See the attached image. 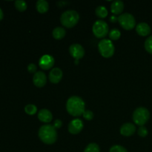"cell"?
<instances>
[{
	"mask_svg": "<svg viewBox=\"0 0 152 152\" xmlns=\"http://www.w3.org/2000/svg\"><path fill=\"white\" fill-rule=\"evenodd\" d=\"M86 108V104L81 97L73 96L66 102V110L70 115L73 117H80L83 115Z\"/></svg>",
	"mask_w": 152,
	"mask_h": 152,
	"instance_id": "cell-1",
	"label": "cell"
},
{
	"mask_svg": "<svg viewBox=\"0 0 152 152\" xmlns=\"http://www.w3.org/2000/svg\"><path fill=\"white\" fill-rule=\"evenodd\" d=\"M39 137L47 145L53 144L57 140V132L53 125H44L39 130Z\"/></svg>",
	"mask_w": 152,
	"mask_h": 152,
	"instance_id": "cell-2",
	"label": "cell"
},
{
	"mask_svg": "<svg viewBox=\"0 0 152 152\" xmlns=\"http://www.w3.org/2000/svg\"><path fill=\"white\" fill-rule=\"evenodd\" d=\"M80 20V15L76 10H70L64 12L60 17V22L65 28H71L75 26Z\"/></svg>",
	"mask_w": 152,
	"mask_h": 152,
	"instance_id": "cell-3",
	"label": "cell"
},
{
	"mask_svg": "<svg viewBox=\"0 0 152 152\" xmlns=\"http://www.w3.org/2000/svg\"><path fill=\"white\" fill-rule=\"evenodd\" d=\"M149 117V111L145 107H139L134 111L133 120L135 124L139 126H144L148 121Z\"/></svg>",
	"mask_w": 152,
	"mask_h": 152,
	"instance_id": "cell-4",
	"label": "cell"
},
{
	"mask_svg": "<svg viewBox=\"0 0 152 152\" xmlns=\"http://www.w3.org/2000/svg\"><path fill=\"white\" fill-rule=\"evenodd\" d=\"M98 49L101 56L105 58L111 57L115 51L114 45L111 40L107 39H103L99 42L98 44Z\"/></svg>",
	"mask_w": 152,
	"mask_h": 152,
	"instance_id": "cell-5",
	"label": "cell"
},
{
	"mask_svg": "<svg viewBox=\"0 0 152 152\" xmlns=\"http://www.w3.org/2000/svg\"><path fill=\"white\" fill-rule=\"evenodd\" d=\"M92 31L96 38H105L109 32L108 25L105 21L97 20L94 22L92 28Z\"/></svg>",
	"mask_w": 152,
	"mask_h": 152,
	"instance_id": "cell-6",
	"label": "cell"
},
{
	"mask_svg": "<svg viewBox=\"0 0 152 152\" xmlns=\"http://www.w3.org/2000/svg\"><path fill=\"white\" fill-rule=\"evenodd\" d=\"M118 22L123 28L126 31H131L136 26V20L132 14L129 13H124L120 15L118 17Z\"/></svg>",
	"mask_w": 152,
	"mask_h": 152,
	"instance_id": "cell-7",
	"label": "cell"
},
{
	"mask_svg": "<svg viewBox=\"0 0 152 152\" xmlns=\"http://www.w3.org/2000/svg\"><path fill=\"white\" fill-rule=\"evenodd\" d=\"M69 53L75 60H79L85 55V50L80 44H73L69 48Z\"/></svg>",
	"mask_w": 152,
	"mask_h": 152,
	"instance_id": "cell-8",
	"label": "cell"
},
{
	"mask_svg": "<svg viewBox=\"0 0 152 152\" xmlns=\"http://www.w3.org/2000/svg\"><path fill=\"white\" fill-rule=\"evenodd\" d=\"M54 65V59L50 55H44L42 56L39 62V65L42 70H49L53 68Z\"/></svg>",
	"mask_w": 152,
	"mask_h": 152,
	"instance_id": "cell-9",
	"label": "cell"
},
{
	"mask_svg": "<svg viewBox=\"0 0 152 152\" xmlns=\"http://www.w3.org/2000/svg\"><path fill=\"white\" fill-rule=\"evenodd\" d=\"M83 129V123L80 119H74L68 125V132L72 134H77Z\"/></svg>",
	"mask_w": 152,
	"mask_h": 152,
	"instance_id": "cell-10",
	"label": "cell"
},
{
	"mask_svg": "<svg viewBox=\"0 0 152 152\" xmlns=\"http://www.w3.org/2000/svg\"><path fill=\"white\" fill-rule=\"evenodd\" d=\"M33 83L34 86L38 88L44 87L47 83V77L45 74L42 71H37L36 74H34Z\"/></svg>",
	"mask_w": 152,
	"mask_h": 152,
	"instance_id": "cell-11",
	"label": "cell"
},
{
	"mask_svg": "<svg viewBox=\"0 0 152 152\" xmlns=\"http://www.w3.org/2000/svg\"><path fill=\"white\" fill-rule=\"evenodd\" d=\"M62 76H63V74H62V70L59 68H54L50 71L48 77L50 83L53 84H57L61 81Z\"/></svg>",
	"mask_w": 152,
	"mask_h": 152,
	"instance_id": "cell-12",
	"label": "cell"
},
{
	"mask_svg": "<svg viewBox=\"0 0 152 152\" xmlns=\"http://www.w3.org/2000/svg\"><path fill=\"white\" fill-rule=\"evenodd\" d=\"M135 132H136V126L130 123H125L120 128V134L125 137L132 136Z\"/></svg>",
	"mask_w": 152,
	"mask_h": 152,
	"instance_id": "cell-13",
	"label": "cell"
},
{
	"mask_svg": "<svg viewBox=\"0 0 152 152\" xmlns=\"http://www.w3.org/2000/svg\"><path fill=\"white\" fill-rule=\"evenodd\" d=\"M136 31L141 37H147L151 34V27L145 22H140L136 26Z\"/></svg>",
	"mask_w": 152,
	"mask_h": 152,
	"instance_id": "cell-14",
	"label": "cell"
},
{
	"mask_svg": "<svg viewBox=\"0 0 152 152\" xmlns=\"http://www.w3.org/2000/svg\"><path fill=\"white\" fill-rule=\"evenodd\" d=\"M38 118L39 121L45 123H50L53 120V115L51 112L48 109H42L38 113Z\"/></svg>",
	"mask_w": 152,
	"mask_h": 152,
	"instance_id": "cell-15",
	"label": "cell"
},
{
	"mask_svg": "<svg viewBox=\"0 0 152 152\" xmlns=\"http://www.w3.org/2000/svg\"><path fill=\"white\" fill-rule=\"evenodd\" d=\"M124 10V3L120 0H116L113 1L111 5V13H114V15H121L122 12Z\"/></svg>",
	"mask_w": 152,
	"mask_h": 152,
	"instance_id": "cell-16",
	"label": "cell"
},
{
	"mask_svg": "<svg viewBox=\"0 0 152 152\" xmlns=\"http://www.w3.org/2000/svg\"><path fill=\"white\" fill-rule=\"evenodd\" d=\"M36 7H37V11L39 13H45L48 10L49 4L45 0H39L36 4Z\"/></svg>",
	"mask_w": 152,
	"mask_h": 152,
	"instance_id": "cell-17",
	"label": "cell"
},
{
	"mask_svg": "<svg viewBox=\"0 0 152 152\" xmlns=\"http://www.w3.org/2000/svg\"><path fill=\"white\" fill-rule=\"evenodd\" d=\"M65 34H66V31L62 27H57V28H54L52 32V35H53V37L56 39H62L65 37Z\"/></svg>",
	"mask_w": 152,
	"mask_h": 152,
	"instance_id": "cell-18",
	"label": "cell"
},
{
	"mask_svg": "<svg viewBox=\"0 0 152 152\" xmlns=\"http://www.w3.org/2000/svg\"><path fill=\"white\" fill-rule=\"evenodd\" d=\"M95 13L100 19H105L108 16V10L104 6H98L95 10Z\"/></svg>",
	"mask_w": 152,
	"mask_h": 152,
	"instance_id": "cell-19",
	"label": "cell"
},
{
	"mask_svg": "<svg viewBox=\"0 0 152 152\" xmlns=\"http://www.w3.org/2000/svg\"><path fill=\"white\" fill-rule=\"evenodd\" d=\"M15 7L19 12H24L27 9V3L23 0H17L15 1Z\"/></svg>",
	"mask_w": 152,
	"mask_h": 152,
	"instance_id": "cell-20",
	"label": "cell"
},
{
	"mask_svg": "<svg viewBox=\"0 0 152 152\" xmlns=\"http://www.w3.org/2000/svg\"><path fill=\"white\" fill-rule=\"evenodd\" d=\"M25 111L28 115H34L37 112V108L33 104H29L25 107Z\"/></svg>",
	"mask_w": 152,
	"mask_h": 152,
	"instance_id": "cell-21",
	"label": "cell"
},
{
	"mask_svg": "<svg viewBox=\"0 0 152 152\" xmlns=\"http://www.w3.org/2000/svg\"><path fill=\"white\" fill-rule=\"evenodd\" d=\"M121 37V33L119 30L116 29H112L111 31L109 32V38L111 40H117L120 38Z\"/></svg>",
	"mask_w": 152,
	"mask_h": 152,
	"instance_id": "cell-22",
	"label": "cell"
},
{
	"mask_svg": "<svg viewBox=\"0 0 152 152\" xmlns=\"http://www.w3.org/2000/svg\"><path fill=\"white\" fill-rule=\"evenodd\" d=\"M99 151L100 150H99V145L93 142V143H90L86 146L84 152H99Z\"/></svg>",
	"mask_w": 152,
	"mask_h": 152,
	"instance_id": "cell-23",
	"label": "cell"
},
{
	"mask_svg": "<svg viewBox=\"0 0 152 152\" xmlns=\"http://www.w3.org/2000/svg\"><path fill=\"white\" fill-rule=\"evenodd\" d=\"M144 46L146 51L152 54V36H150L146 39Z\"/></svg>",
	"mask_w": 152,
	"mask_h": 152,
	"instance_id": "cell-24",
	"label": "cell"
},
{
	"mask_svg": "<svg viewBox=\"0 0 152 152\" xmlns=\"http://www.w3.org/2000/svg\"><path fill=\"white\" fill-rule=\"evenodd\" d=\"M110 152H128L127 150L122 145H116L110 148Z\"/></svg>",
	"mask_w": 152,
	"mask_h": 152,
	"instance_id": "cell-25",
	"label": "cell"
},
{
	"mask_svg": "<svg viewBox=\"0 0 152 152\" xmlns=\"http://www.w3.org/2000/svg\"><path fill=\"white\" fill-rule=\"evenodd\" d=\"M148 129L145 127V126H140V129H138V134L141 137H145L148 135Z\"/></svg>",
	"mask_w": 152,
	"mask_h": 152,
	"instance_id": "cell-26",
	"label": "cell"
},
{
	"mask_svg": "<svg viewBox=\"0 0 152 152\" xmlns=\"http://www.w3.org/2000/svg\"><path fill=\"white\" fill-rule=\"evenodd\" d=\"M83 118L86 120H91L94 118V113L90 110H86L83 114Z\"/></svg>",
	"mask_w": 152,
	"mask_h": 152,
	"instance_id": "cell-27",
	"label": "cell"
},
{
	"mask_svg": "<svg viewBox=\"0 0 152 152\" xmlns=\"http://www.w3.org/2000/svg\"><path fill=\"white\" fill-rule=\"evenodd\" d=\"M37 67L35 64L31 63L28 65V71L29 73H31V74H36V73H37Z\"/></svg>",
	"mask_w": 152,
	"mask_h": 152,
	"instance_id": "cell-28",
	"label": "cell"
},
{
	"mask_svg": "<svg viewBox=\"0 0 152 152\" xmlns=\"http://www.w3.org/2000/svg\"><path fill=\"white\" fill-rule=\"evenodd\" d=\"M53 126H54L55 129H59V128L62 127V122L60 120H56L54 121V123H53Z\"/></svg>",
	"mask_w": 152,
	"mask_h": 152,
	"instance_id": "cell-29",
	"label": "cell"
},
{
	"mask_svg": "<svg viewBox=\"0 0 152 152\" xmlns=\"http://www.w3.org/2000/svg\"><path fill=\"white\" fill-rule=\"evenodd\" d=\"M110 21H111V22H117V21H118V17H117V16H111V17H110Z\"/></svg>",
	"mask_w": 152,
	"mask_h": 152,
	"instance_id": "cell-30",
	"label": "cell"
},
{
	"mask_svg": "<svg viewBox=\"0 0 152 152\" xmlns=\"http://www.w3.org/2000/svg\"><path fill=\"white\" fill-rule=\"evenodd\" d=\"M3 17H4V13H3L2 10L0 8V21L3 19Z\"/></svg>",
	"mask_w": 152,
	"mask_h": 152,
	"instance_id": "cell-31",
	"label": "cell"
},
{
	"mask_svg": "<svg viewBox=\"0 0 152 152\" xmlns=\"http://www.w3.org/2000/svg\"><path fill=\"white\" fill-rule=\"evenodd\" d=\"M78 61H79V60H75V64H77H77L79 63Z\"/></svg>",
	"mask_w": 152,
	"mask_h": 152,
	"instance_id": "cell-32",
	"label": "cell"
}]
</instances>
